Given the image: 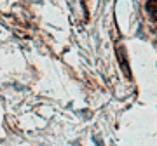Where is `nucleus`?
Masks as SVG:
<instances>
[{
  "label": "nucleus",
  "instance_id": "nucleus-1",
  "mask_svg": "<svg viewBox=\"0 0 157 146\" xmlns=\"http://www.w3.org/2000/svg\"><path fill=\"white\" fill-rule=\"evenodd\" d=\"M147 11L152 16V19H157V0H148L147 2Z\"/></svg>",
  "mask_w": 157,
  "mask_h": 146
}]
</instances>
